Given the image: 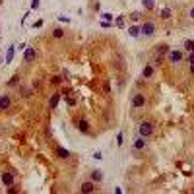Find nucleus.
<instances>
[{
    "instance_id": "obj_27",
    "label": "nucleus",
    "mask_w": 194,
    "mask_h": 194,
    "mask_svg": "<svg viewBox=\"0 0 194 194\" xmlns=\"http://www.w3.org/2000/svg\"><path fill=\"white\" fill-rule=\"evenodd\" d=\"M116 144H118V146H122V134H118V138H116Z\"/></svg>"
},
{
    "instance_id": "obj_9",
    "label": "nucleus",
    "mask_w": 194,
    "mask_h": 194,
    "mask_svg": "<svg viewBox=\"0 0 194 194\" xmlns=\"http://www.w3.org/2000/svg\"><path fill=\"white\" fill-rule=\"evenodd\" d=\"M144 148H146V140H144L142 136H140V138H138V140L134 142V149H144Z\"/></svg>"
},
{
    "instance_id": "obj_22",
    "label": "nucleus",
    "mask_w": 194,
    "mask_h": 194,
    "mask_svg": "<svg viewBox=\"0 0 194 194\" xmlns=\"http://www.w3.org/2000/svg\"><path fill=\"white\" fill-rule=\"evenodd\" d=\"M51 82H52V84H60V82H62V78H60V76H52Z\"/></svg>"
},
{
    "instance_id": "obj_8",
    "label": "nucleus",
    "mask_w": 194,
    "mask_h": 194,
    "mask_svg": "<svg viewBox=\"0 0 194 194\" xmlns=\"http://www.w3.org/2000/svg\"><path fill=\"white\" fill-rule=\"evenodd\" d=\"M56 155H58V157H60V159H68V157H70V151L58 146V148H56Z\"/></svg>"
},
{
    "instance_id": "obj_6",
    "label": "nucleus",
    "mask_w": 194,
    "mask_h": 194,
    "mask_svg": "<svg viewBox=\"0 0 194 194\" xmlns=\"http://www.w3.org/2000/svg\"><path fill=\"white\" fill-rule=\"evenodd\" d=\"M78 130H80V132H85V134H87V132H89V124H87V120H84V118H82V120H78Z\"/></svg>"
},
{
    "instance_id": "obj_5",
    "label": "nucleus",
    "mask_w": 194,
    "mask_h": 194,
    "mask_svg": "<svg viewBox=\"0 0 194 194\" xmlns=\"http://www.w3.org/2000/svg\"><path fill=\"white\" fill-rule=\"evenodd\" d=\"M2 182H4L6 186H12L14 184V175L12 173H2Z\"/></svg>"
},
{
    "instance_id": "obj_20",
    "label": "nucleus",
    "mask_w": 194,
    "mask_h": 194,
    "mask_svg": "<svg viewBox=\"0 0 194 194\" xmlns=\"http://www.w3.org/2000/svg\"><path fill=\"white\" fill-rule=\"evenodd\" d=\"M12 56H14V49L10 47V49H8V54H6V60H8V62L12 60Z\"/></svg>"
},
{
    "instance_id": "obj_21",
    "label": "nucleus",
    "mask_w": 194,
    "mask_h": 194,
    "mask_svg": "<svg viewBox=\"0 0 194 194\" xmlns=\"http://www.w3.org/2000/svg\"><path fill=\"white\" fill-rule=\"evenodd\" d=\"M157 51H159V54H163V52L169 51V47H167V45H159V49H157Z\"/></svg>"
},
{
    "instance_id": "obj_19",
    "label": "nucleus",
    "mask_w": 194,
    "mask_h": 194,
    "mask_svg": "<svg viewBox=\"0 0 194 194\" xmlns=\"http://www.w3.org/2000/svg\"><path fill=\"white\" fill-rule=\"evenodd\" d=\"M144 6L148 8V10H151L153 8V0H144Z\"/></svg>"
},
{
    "instance_id": "obj_14",
    "label": "nucleus",
    "mask_w": 194,
    "mask_h": 194,
    "mask_svg": "<svg viewBox=\"0 0 194 194\" xmlns=\"http://www.w3.org/2000/svg\"><path fill=\"white\" fill-rule=\"evenodd\" d=\"M151 74H153V66H146V68H144V72H142V76L144 78H149V76H151Z\"/></svg>"
},
{
    "instance_id": "obj_17",
    "label": "nucleus",
    "mask_w": 194,
    "mask_h": 194,
    "mask_svg": "<svg viewBox=\"0 0 194 194\" xmlns=\"http://www.w3.org/2000/svg\"><path fill=\"white\" fill-rule=\"evenodd\" d=\"M161 18L163 19H169V18H171V10H169V8H165V10L161 12Z\"/></svg>"
},
{
    "instance_id": "obj_30",
    "label": "nucleus",
    "mask_w": 194,
    "mask_h": 194,
    "mask_svg": "<svg viewBox=\"0 0 194 194\" xmlns=\"http://www.w3.org/2000/svg\"><path fill=\"white\" fill-rule=\"evenodd\" d=\"M190 72H192V74H194V66H190Z\"/></svg>"
},
{
    "instance_id": "obj_24",
    "label": "nucleus",
    "mask_w": 194,
    "mask_h": 194,
    "mask_svg": "<svg viewBox=\"0 0 194 194\" xmlns=\"http://www.w3.org/2000/svg\"><path fill=\"white\" fill-rule=\"evenodd\" d=\"M103 89H105V93H111V85H109V82H105V84H103Z\"/></svg>"
},
{
    "instance_id": "obj_11",
    "label": "nucleus",
    "mask_w": 194,
    "mask_h": 194,
    "mask_svg": "<svg viewBox=\"0 0 194 194\" xmlns=\"http://www.w3.org/2000/svg\"><path fill=\"white\" fill-rule=\"evenodd\" d=\"M169 58H171V62H179V60L182 58V54H181L179 51H173L171 54H169Z\"/></svg>"
},
{
    "instance_id": "obj_13",
    "label": "nucleus",
    "mask_w": 194,
    "mask_h": 194,
    "mask_svg": "<svg viewBox=\"0 0 194 194\" xmlns=\"http://www.w3.org/2000/svg\"><path fill=\"white\" fill-rule=\"evenodd\" d=\"M58 101H60V95H58V93H54V95L51 97V109H56Z\"/></svg>"
},
{
    "instance_id": "obj_12",
    "label": "nucleus",
    "mask_w": 194,
    "mask_h": 194,
    "mask_svg": "<svg viewBox=\"0 0 194 194\" xmlns=\"http://www.w3.org/2000/svg\"><path fill=\"white\" fill-rule=\"evenodd\" d=\"M128 35L130 37H138V35H140V27H136V25L128 27Z\"/></svg>"
},
{
    "instance_id": "obj_18",
    "label": "nucleus",
    "mask_w": 194,
    "mask_h": 194,
    "mask_svg": "<svg viewBox=\"0 0 194 194\" xmlns=\"http://www.w3.org/2000/svg\"><path fill=\"white\" fill-rule=\"evenodd\" d=\"M184 47H186V51L190 52V51L194 49V41H186V43H184Z\"/></svg>"
},
{
    "instance_id": "obj_16",
    "label": "nucleus",
    "mask_w": 194,
    "mask_h": 194,
    "mask_svg": "<svg viewBox=\"0 0 194 194\" xmlns=\"http://www.w3.org/2000/svg\"><path fill=\"white\" fill-rule=\"evenodd\" d=\"M101 179H103L101 171H93V173H91V181H101Z\"/></svg>"
},
{
    "instance_id": "obj_23",
    "label": "nucleus",
    "mask_w": 194,
    "mask_h": 194,
    "mask_svg": "<svg viewBox=\"0 0 194 194\" xmlns=\"http://www.w3.org/2000/svg\"><path fill=\"white\" fill-rule=\"evenodd\" d=\"M188 62H190V66H194V51H190V54H188Z\"/></svg>"
},
{
    "instance_id": "obj_2",
    "label": "nucleus",
    "mask_w": 194,
    "mask_h": 194,
    "mask_svg": "<svg viewBox=\"0 0 194 194\" xmlns=\"http://www.w3.org/2000/svg\"><path fill=\"white\" fill-rule=\"evenodd\" d=\"M140 31L146 35V37H149V35H153L155 33V23L153 21H144L142 27H140Z\"/></svg>"
},
{
    "instance_id": "obj_15",
    "label": "nucleus",
    "mask_w": 194,
    "mask_h": 194,
    "mask_svg": "<svg viewBox=\"0 0 194 194\" xmlns=\"http://www.w3.org/2000/svg\"><path fill=\"white\" fill-rule=\"evenodd\" d=\"M52 37H56V39H62V37H64V31H62L60 27H56V29L52 31Z\"/></svg>"
},
{
    "instance_id": "obj_4",
    "label": "nucleus",
    "mask_w": 194,
    "mask_h": 194,
    "mask_svg": "<svg viewBox=\"0 0 194 194\" xmlns=\"http://www.w3.org/2000/svg\"><path fill=\"white\" fill-rule=\"evenodd\" d=\"M80 190H82V192H85V194H89V192H93V190H95V184H93L91 181H87V182H84V184L80 186Z\"/></svg>"
},
{
    "instance_id": "obj_25",
    "label": "nucleus",
    "mask_w": 194,
    "mask_h": 194,
    "mask_svg": "<svg viewBox=\"0 0 194 194\" xmlns=\"http://www.w3.org/2000/svg\"><path fill=\"white\" fill-rule=\"evenodd\" d=\"M66 103H68V105H76V99H74V97H68V99H66Z\"/></svg>"
},
{
    "instance_id": "obj_29",
    "label": "nucleus",
    "mask_w": 194,
    "mask_h": 194,
    "mask_svg": "<svg viewBox=\"0 0 194 194\" xmlns=\"http://www.w3.org/2000/svg\"><path fill=\"white\" fill-rule=\"evenodd\" d=\"M190 18L194 19V8H192V10H190Z\"/></svg>"
},
{
    "instance_id": "obj_26",
    "label": "nucleus",
    "mask_w": 194,
    "mask_h": 194,
    "mask_svg": "<svg viewBox=\"0 0 194 194\" xmlns=\"http://www.w3.org/2000/svg\"><path fill=\"white\" fill-rule=\"evenodd\" d=\"M138 18H140V14H138V12H134V14H130V19H134V21H136V19H138Z\"/></svg>"
},
{
    "instance_id": "obj_31",
    "label": "nucleus",
    "mask_w": 194,
    "mask_h": 194,
    "mask_svg": "<svg viewBox=\"0 0 194 194\" xmlns=\"http://www.w3.org/2000/svg\"><path fill=\"white\" fill-rule=\"evenodd\" d=\"M192 51H194V49H192Z\"/></svg>"
},
{
    "instance_id": "obj_28",
    "label": "nucleus",
    "mask_w": 194,
    "mask_h": 194,
    "mask_svg": "<svg viewBox=\"0 0 194 194\" xmlns=\"http://www.w3.org/2000/svg\"><path fill=\"white\" fill-rule=\"evenodd\" d=\"M31 6H33V8H37V6H39V0H33V4H31Z\"/></svg>"
},
{
    "instance_id": "obj_3",
    "label": "nucleus",
    "mask_w": 194,
    "mask_h": 194,
    "mask_svg": "<svg viewBox=\"0 0 194 194\" xmlns=\"http://www.w3.org/2000/svg\"><path fill=\"white\" fill-rule=\"evenodd\" d=\"M146 105V97H144V93H136L134 99H132V107L134 109H140V107H144Z\"/></svg>"
},
{
    "instance_id": "obj_1",
    "label": "nucleus",
    "mask_w": 194,
    "mask_h": 194,
    "mask_svg": "<svg viewBox=\"0 0 194 194\" xmlns=\"http://www.w3.org/2000/svg\"><path fill=\"white\" fill-rule=\"evenodd\" d=\"M138 134L142 136V138L151 136V134H153V124L148 122V120H146V122H142V124H140V128H138Z\"/></svg>"
},
{
    "instance_id": "obj_7",
    "label": "nucleus",
    "mask_w": 194,
    "mask_h": 194,
    "mask_svg": "<svg viewBox=\"0 0 194 194\" xmlns=\"http://www.w3.org/2000/svg\"><path fill=\"white\" fill-rule=\"evenodd\" d=\"M10 105H12V101H10V97H8V95H2V97H0V111L8 109Z\"/></svg>"
},
{
    "instance_id": "obj_10",
    "label": "nucleus",
    "mask_w": 194,
    "mask_h": 194,
    "mask_svg": "<svg viewBox=\"0 0 194 194\" xmlns=\"http://www.w3.org/2000/svg\"><path fill=\"white\" fill-rule=\"evenodd\" d=\"M23 58H25V62H31L33 58H35V49H27V51H25V56H23Z\"/></svg>"
}]
</instances>
